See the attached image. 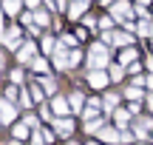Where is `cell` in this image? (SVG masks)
<instances>
[{
  "instance_id": "39",
  "label": "cell",
  "mask_w": 153,
  "mask_h": 145,
  "mask_svg": "<svg viewBox=\"0 0 153 145\" xmlns=\"http://www.w3.org/2000/svg\"><path fill=\"white\" fill-rule=\"evenodd\" d=\"M91 145H97V142H91Z\"/></svg>"
},
{
  "instance_id": "2",
  "label": "cell",
  "mask_w": 153,
  "mask_h": 145,
  "mask_svg": "<svg viewBox=\"0 0 153 145\" xmlns=\"http://www.w3.org/2000/svg\"><path fill=\"white\" fill-rule=\"evenodd\" d=\"M68 108H71V102H68V100H62V97H54V102H51V111H54V114L65 117V114H68Z\"/></svg>"
},
{
  "instance_id": "33",
  "label": "cell",
  "mask_w": 153,
  "mask_h": 145,
  "mask_svg": "<svg viewBox=\"0 0 153 145\" xmlns=\"http://www.w3.org/2000/svg\"><path fill=\"white\" fill-rule=\"evenodd\" d=\"M148 105H150V111H153V94H150V97H148Z\"/></svg>"
},
{
  "instance_id": "35",
  "label": "cell",
  "mask_w": 153,
  "mask_h": 145,
  "mask_svg": "<svg viewBox=\"0 0 153 145\" xmlns=\"http://www.w3.org/2000/svg\"><path fill=\"white\" fill-rule=\"evenodd\" d=\"M148 66H150V68H153V57H150V60H148Z\"/></svg>"
},
{
  "instance_id": "22",
  "label": "cell",
  "mask_w": 153,
  "mask_h": 145,
  "mask_svg": "<svg viewBox=\"0 0 153 145\" xmlns=\"http://www.w3.org/2000/svg\"><path fill=\"white\" fill-rule=\"evenodd\" d=\"M31 100H34V102H43V91H40L37 85H34V88H31Z\"/></svg>"
},
{
  "instance_id": "29",
  "label": "cell",
  "mask_w": 153,
  "mask_h": 145,
  "mask_svg": "<svg viewBox=\"0 0 153 145\" xmlns=\"http://www.w3.org/2000/svg\"><path fill=\"white\" fill-rule=\"evenodd\" d=\"M26 125H34V128H37V117H34V114H26Z\"/></svg>"
},
{
  "instance_id": "13",
  "label": "cell",
  "mask_w": 153,
  "mask_h": 145,
  "mask_svg": "<svg viewBox=\"0 0 153 145\" xmlns=\"http://www.w3.org/2000/svg\"><path fill=\"white\" fill-rule=\"evenodd\" d=\"M3 9L9 11V14H17V11H20V0H3Z\"/></svg>"
},
{
  "instance_id": "5",
  "label": "cell",
  "mask_w": 153,
  "mask_h": 145,
  "mask_svg": "<svg viewBox=\"0 0 153 145\" xmlns=\"http://www.w3.org/2000/svg\"><path fill=\"white\" fill-rule=\"evenodd\" d=\"M88 80H91L94 88H105V85H108V74H105V71H91Z\"/></svg>"
},
{
  "instance_id": "32",
  "label": "cell",
  "mask_w": 153,
  "mask_h": 145,
  "mask_svg": "<svg viewBox=\"0 0 153 145\" xmlns=\"http://www.w3.org/2000/svg\"><path fill=\"white\" fill-rule=\"evenodd\" d=\"M26 3L31 6V9H37V6H40V0H26Z\"/></svg>"
},
{
  "instance_id": "12",
  "label": "cell",
  "mask_w": 153,
  "mask_h": 145,
  "mask_svg": "<svg viewBox=\"0 0 153 145\" xmlns=\"http://www.w3.org/2000/svg\"><path fill=\"white\" fill-rule=\"evenodd\" d=\"M68 102H71V111H79V108H82V102H85V100H82V94H79V91H74V94L68 97Z\"/></svg>"
},
{
  "instance_id": "11",
  "label": "cell",
  "mask_w": 153,
  "mask_h": 145,
  "mask_svg": "<svg viewBox=\"0 0 153 145\" xmlns=\"http://www.w3.org/2000/svg\"><path fill=\"white\" fill-rule=\"evenodd\" d=\"M17 57H20L23 63H26V60H34V43H23V49L17 51Z\"/></svg>"
},
{
  "instance_id": "23",
  "label": "cell",
  "mask_w": 153,
  "mask_h": 145,
  "mask_svg": "<svg viewBox=\"0 0 153 145\" xmlns=\"http://www.w3.org/2000/svg\"><path fill=\"white\" fill-rule=\"evenodd\" d=\"M102 128V120H88V131H97Z\"/></svg>"
},
{
  "instance_id": "4",
  "label": "cell",
  "mask_w": 153,
  "mask_h": 145,
  "mask_svg": "<svg viewBox=\"0 0 153 145\" xmlns=\"http://www.w3.org/2000/svg\"><path fill=\"white\" fill-rule=\"evenodd\" d=\"M114 17L122 20V23H128V17H131V6H128V3H116L114 6Z\"/></svg>"
},
{
  "instance_id": "3",
  "label": "cell",
  "mask_w": 153,
  "mask_h": 145,
  "mask_svg": "<svg viewBox=\"0 0 153 145\" xmlns=\"http://www.w3.org/2000/svg\"><path fill=\"white\" fill-rule=\"evenodd\" d=\"M102 40H105V43H119V46H131V37H128V34H111V31H105V34H102Z\"/></svg>"
},
{
  "instance_id": "31",
  "label": "cell",
  "mask_w": 153,
  "mask_h": 145,
  "mask_svg": "<svg viewBox=\"0 0 153 145\" xmlns=\"http://www.w3.org/2000/svg\"><path fill=\"white\" fill-rule=\"evenodd\" d=\"M6 97H9V100H14V97H17V88H14V85H9V91H6Z\"/></svg>"
},
{
  "instance_id": "9",
  "label": "cell",
  "mask_w": 153,
  "mask_h": 145,
  "mask_svg": "<svg viewBox=\"0 0 153 145\" xmlns=\"http://www.w3.org/2000/svg\"><path fill=\"white\" fill-rule=\"evenodd\" d=\"M85 9H88V0H74V3H71V9H68V14H71L74 20H76V17H79Z\"/></svg>"
},
{
  "instance_id": "26",
  "label": "cell",
  "mask_w": 153,
  "mask_h": 145,
  "mask_svg": "<svg viewBox=\"0 0 153 145\" xmlns=\"http://www.w3.org/2000/svg\"><path fill=\"white\" fill-rule=\"evenodd\" d=\"M116 123H119V125L128 123V111H116Z\"/></svg>"
},
{
  "instance_id": "1",
  "label": "cell",
  "mask_w": 153,
  "mask_h": 145,
  "mask_svg": "<svg viewBox=\"0 0 153 145\" xmlns=\"http://www.w3.org/2000/svg\"><path fill=\"white\" fill-rule=\"evenodd\" d=\"M102 66H108V49L102 43H97L91 49V68H102Z\"/></svg>"
},
{
  "instance_id": "30",
  "label": "cell",
  "mask_w": 153,
  "mask_h": 145,
  "mask_svg": "<svg viewBox=\"0 0 153 145\" xmlns=\"http://www.w3.org/2000/svg\"><path fill=\"white\" fill-rule=\"evenodd\" d=\"M43 142H45L43 134H34V137H31V145H43Z\"/></svg>"
},
{
  "instance_id": "17",
  "label": "cell",
  "mask_w": 153,
  "mask_h": 145,
  "mask_svg": "<svg viewBox=\"0 0 153 145\" xmlns=\"http://www.w3.org/2000/svg\"><path fill=\"white\" fill-rule=\"evenodd\" d=\"M133 57H136V54H133V49H122V57H119V60H122V66H125V63H133Z\"/></svg>"
},
{
  "instance_id": "20",
  "label": "cell",
  "mask_w": 153,
  "mask_h": 145,
  "mask_svg": "<svg viewBox=\"0 0 153 145\" xmlns=\"http://www.w3.org/2000/svg\"><path fill=\"white\" fill-rule=\"evenodd\" d=\"M14 137H20V140H23V137H28V125H26V123L17 125V128H14Z\"/></svg>"
},
{
  "instance_id": "37",
  "label": "cell",
  "mask_w": 153,
  "mask_h": 145,
  "mask_svg": "<svg viewBox=\"0 0 153 145\" xmlns=\"http://www.w3.org/2000/svg\"><path fill=\"white\" fill-rule=\"evenodd\" d=\"M139 3H150V0H139Z\"/></svg>"
},
{
  "instance_id": "10",
  "label": "cell",
  "mask_w": 153,
  "mask_h": 145,
  "mask_svg": "<svg viewBox=\"0 0 153 145\" xmlns=\"http://www.w3.org/2000/svg\"><path fill=\"white\" fill-rule=\"evenodd\" d=\"M99 137H102V142H122V140H125V137L116 134L114 128H102V134H99Z\"/></svg>"
},
{
  "instance_id": "7",
  "label": "cell",
  "mask_w": 153,
  "mask_h": 145,
  "mask_svg": "<svg viewBox=\"0 0 153 145\" xmlns=\"http://www.w3.org/2000/svg\"><path fill=\"white\" fill-rule=\"evenodd\" d=\"M54 131H60L62 137H68L74 131V123H71V120H54Z\"/></svg>"
},
{
  "instance_id": "21",
  "label": "cell",
  "mask_w": 153,
  "mask_h": 145,
  "mask_svg": "<svg viewBox=\"0 0 153 145\" xmlns=\"http://www.w3.org/2000/svg\"><path fill=\"white\" fill-rule=\"evenodd\" d=\"M34 20H37L40 26H48V14H45V11H37V17H34Z\"/></svg>"
},
{
  "instance_id": "14",
  "label": "cell",
  "mask_w": 153,
  "mask_h": 145,
  "mask_svg": "<svg viewBox=\"0 0 153 145\" xmlns=\"http://www.w3.org/2000/svg\"><path fill=\"white\" fill-rule=\"evenodd\" d=\"M31 68H34V71H40V74H43V71H48V63H45L43 57H37V60H31Z\"/></svg>"
},
{
  "instance_id": "27",
  "label": "cell",
  "mask_w": 153,
  "mask_h": 145,
  "mask_svg": "<svg viewBox=\"0 0 153 145\" xmlns=\"http://www.w3.org/2000/svg\"><path fill=\"white\" fill-rule=\"evenodd\" d=\"M99 26H102V28H111V26H114V20H111V17H102V20H99Z\"/></svg>"
},
{
  "instance_id": "8",
  "label": "cell",
  "mask_w": 153,
  "mask_h": 145,
  "mask_svg": "<svg viewBox=\"0 0 153 145\" xmlns=\"http://www.w3.org/2000/svg\"><path fill=\"white\" fill-rule=\"evenodd\" d=\"M3 40H6V43H9V49H17V40H20V28H9V31H6L3 34Z\"/></svg>"
},
{
  "instance_id": "15",
  "label": "cell",
  "mask_w": 153,
  "mask_h": 145,
  "mask_svg": "<svg viewBox=\"0 0 153 145\" xmlns=\"http://www.w3.org/2000/svg\"><path fill=\"white\" fill-rule=\"evenodd\" d=\"M54 66H57V68H68V66H71V57L57 54V57H54Z\"/></svg>"
},
{
  "instance_id": "34",
  "label": "cell",
  "mask_w": 153,
  "mask_h": 145,
  "mask_svg": "<svg viewBox=\"0 0 153 145\" xmlns=\"http://www.w3.org/2000/svg\"><path fill=\"white\" fill-rule=\"evenodd\" d=\"M148 85H150V88H153V77H148Z\"/></svg>"
},
{
  "instance_id": "24",
  "label": "cell",
  "mask_w": 153,
  "mask_h": 145,
  "mask_svg": "<svg viewBox=\"0 0 153 145\" xmlns=\"http://www.w3.org/2000/svg\"><path fill=\"white\" fill-rule=\"evenodd\" d=\"M43 49H45V51H54L57 46H54V40H51V37H45V40H43Z\"/></svg>"
},
{
  "instance_id": "25",
  "label": "cell",
  "mask_w": 153,
  "mask_h": 145,
  "mask_svg": "<svg viewBox=\"0 0 153 145\" xmlns=\"http://www.w3.org/2000/svg\"><path fill=\"white\" fill-rule=\"evenodd\" d=\"M43 85L51 91V94H57V91H54V88H57V83H54V80H43Z\"/></svg>"
},
{
  "instance_id": "6",
  "label": "cell",
  "mask_w": 153,
  "mask_h": 145,
  "mask_svg": "<svg viewBox=\"0 0 153 145\" xmlns=\"http://www.w3.org/2000/svg\"><path fill=\"white\" fill-rule=\"evenodd\" d=\"M0 117H3V123H11V120L17 117V111H14V105H9V102H0Z\"/></svg>"
},
{
  "instance_id": "18",
  "label": "cell",
  "mask_w": 153,
  "mask_h": 145,
  "mask_svg": "<svg viewBox=\"0 0 153 145\" xmlns=\"http://www.w3.org/2000/svg\"><path fill=\"white\" fill-rule=\"evenodd\" d=\"M139 94H142V91H139L136 85H133V88H125V97H128V100H139Z\"/></svg>"
},
{
  "instance_id": "16",
  "label": "cell",
  "mask_w": 153,
  "mask_h": 145,
  "mask_svg": "<svg viewBox=\"0 0 153 145\" xmlns=\"http://www.w3.org/2000/svg\"><path fill=\"white\" fill-rule=\"evenodd\" d=\"M139 34H153V20H142L139 23Z\"/></svg>"
},
{
  "instance_id": "36",
  "label": "cell",
  "mask_w": 153,
  "mask_h": 145,
  "mask_svg": "<svg viewBox=\"0 0 153 145\" xmlns=\"http://www.w3.org/2000/svg\"><path fill=\"white\" fill-rule=\"evenodd\" d=\"M0 66H3V51H0Z\"/></svg>"
},
{
  "instance_id": "38",
  "label": "cell",
  "mask_w": 153,
  "mask_h": 145,
  "mask_svg": "<svg viewBox=\"0 0 153 145\" xmlns=\"http://www.w3.org/2000/svg\"><path fill=\"white\" fill-rule=\"evenodd\" d=\"M0 37H3V28H0Z\"/></svg>"
},
{
  "instance_id": "28",
  "label": "cell",
  "mask_w": 153,
  "mask_h": 145,
  "mask_svg": "<svg viewBox=\"0 0 153 145\" xmlns=\"http://www.w3.org/2000/svg\"><path fill=\"white\" fill-rule=\"evenodd\" d=\"M105 105L114 108V105H116V97H114V94H108V97H105Z\"/></svg>"
},
{
  "instance_id": "19",
  "label": "cell",
  "mask_w": 153,
  "mask_h": 145,
  "mask_svg": "<svg viewBox=\"0 0 153 145\" xmlns=\"http://www.w3.org/2000/svg\"><path fill=\"white\" fill-rule=\"evenodd\" d=\"M122 66H111V80H122Z\"/></svg>"
}]
</instances>
